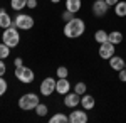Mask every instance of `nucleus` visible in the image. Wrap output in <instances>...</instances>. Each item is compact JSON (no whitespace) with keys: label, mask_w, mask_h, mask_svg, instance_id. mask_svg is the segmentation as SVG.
Listing matches in <instances>:
<instances>
[{"label":"nucleus","mask_w":126,"mask_h":123,"mask_svg":"<svg viewBox=\"0 0 126 123\" xmlns=\"http://www.w3.org/2000/svg\"><path fill=\"white\" fill-rule=\"evenodd\" d=\"M84 30H86V22L82 19H72L69 22H66V25H64V34L69 39L81 37L84 34Z\"/></svg>","instance_id":"obj_1"},{"label":"nucleus","mask_w":126,"mask_h":123,"mask_svg":"<svg viewBox=\"0 0 126 123\" xmlns=\"http://www.w3.org/2000/svg\"><path fill=\"white\" fill-rule=\"evenodd\" d=\"M2 42H5L9 47H17V46H19V42H20L19 29L15 27V25L3 29V34H2Z\"/></svg>","instance_id":"obj_2"},{"label":"nucleus","mask_w":126,"mask_h":123,"mask_svg":"<svg viewBox=\"0 0 126 123\" xmlns=\"http://www.w3.org/2000/svg\"><path fill=\"white\" fill-rule=\"evenodd\" d=\"M39 96L34 95V93H25L19 98V108L24 111H30V110H35V106L39 104Z\"/></svg>","instance_id":"obj_3"},{"label":"nucleus","mask_w":126,"mask_h":123,"mask_svg":"<svg viewBox=\"0 0 126 123\" xmlns=\"http://www.w3.org/2000/svg\"><path fill=\"white\" fill-rule=\"evenodd\" d=\"M15 78L19 79L20 83H24V84H29L34 81V71L30 69V67H25V66H20V67H15Z\"/></svg>","instance_id":"obj_4"},{"label":"nucleus","mask_w":126,"mask_h":123,"mask_svg":"<svg viewBox=\"0 0 126 123\" xmlns=\"http://www.w3.org/2000/svg\"><path fill=\"white\" fill-rule=\"evenodd\" d=\"M14 25L22 30H29L34 27V19L27 14H17V17L14 19Z\"/></svg>","instance_id":"obj_5"},{"label":"nucleus","mask_w":126,"mask_h":123,"mask_svg":"<svg viewBox=\"0 0 126 123\" xmlns=\"http://www.w3.org/2000/svg\"><path fill=\"white\" fill-rule=\"evenodd\" d=\"M56 79L54 78H46L42 83H40V88H39V91H40V95H44V96H50L54 91H56Z\"/></svg>","instance_id":"obj_6"},{"label":"nucleus","mask_w":126,"mask_h":123,"mask_svg":"<svg viewBox=\"0 0 126 123\" xmlns=\"http://www.w3.org/2000/svg\"><path fill=\"white\" fill-rule=\"evenodd\" d=\"M111 56H114V44L109 42V41L99 44V57L101 59H109Z\"/></svg>","instance_id":"obj_7"},{"label":"nucleus","mask_w":126,"mask_h":123,"mask_svg":"<svg viewBox=\"0 0 126 123\" xmlns=\"http://www.w3.org/2000/svg\"><path fill=\"white\" fill-rule=\"evenodd\" d=\"M108 9H109V5L106 3V0H94V3H93V14H94V17H104Z\"/></svg>","instance_id":"obj_8"},{"label":"nucleus","mask_w":126,"mask_h":123,"mask_svg":"<svg viewBox=\"0 0 126 123\" xmlns=\"http://www.w3.org/2000/svg\"><path fill=\"white\" fill-rule=\"evenodd\" d=\"M87 122V115L86 110H74L72 113L69 115V123H86Z\"/></svg>","instance_id":"obj_9"},{"label":"nucleus","mask_w":126,"mask_h":123,"mask_svg":"<svg viewBox=\"0 0 126 123\" xmlns=\"http://www.w3.org/2000/svg\"><path fill=\"white\" fill-rule=\"evenodd\" d=\"M69 89H71V84H69L67 78H57V83H56V91L59 95H67Z\"/></svg>","instance_id":"obj_10"},{"label":"nucleus","mask_w":126,"mask_h":123,"mask_svg":"<svg viewBox=\"0 0 126 123\" xmlns=\"http://www.w3.org/2000/svg\"><path fill=\"white\" fill-rule=\"evenodd\" d=\"M81 103V95H78L76 91L74 93H67L66 98H64V104L67 106V108H74V106H78Z\"/></svg>","instance_id":"obj_11"},{"label":"nucleus","mask_w":126,"mask_h":123,"mask_svg":"<svg viewBox=\"0 0 126 123\" xmlns=\"http://www.w3.org/2000/svg\"><path fill=\"white\" fill-rule=\"evenodd\" d=\"M108 61H109L111 69H114V71H121V69H125V66H126V61L121 56H111Z\"/></svg>","instance_id":"obj_12"},{"label":"nucleus","mask_w":126,"mask_h":123,"mask_svg":"<svg viewBox=\"0 0 126 123\" xmlns=\"http://www.w3.org/2000/svg\"><path fill=\"white\" fill-rule=\"evenodd\" d=\"M14 25V20L10 19V15L5 12V9H0V27L2 29H7Z\"/></svg>","instance_id":"obj_13"},{"label":"nucleus","mask_w":126,"mask_h":123,"mask_svg":"<svg viewBox=\"0 0 126 123\" xmlns=\"http://www.w3.org/2000/svg\"><path fill=\"white\" fill-rule=\"evenodd\" d=\"M81 104H82V108L84 110H93L94 108V104H96V101H94V96H91V95H84L81 96Z\"/></svg>","instance_id":"obj_14"},{"label":"nucleus","mask_w":126,"mask_h":123,"mask_svg":"<svg viewBox=\"0 0 126 123\" xmlns=\"http://www.w3.org/2000/svg\"><path fill=\"white\" fill-rule=\"evenodd\" d=\"M66 9L72 14H78L81 10V0H66Z\"/></svg>","instance_id":"obj_15"},{"label":"nucleus","mask_w":126,"mask_h":123,"mask_svg":"<svg viewBox=\"0 0 126 123\" xmlns=\"http://www.w3.org/2000/svg\"><path fill=\"white\" fill-rule=\"evenodd\" d=\"M108 41L113 42L114 46H116V44H121V42H123V34H121L119 30H113V32L108 34Z\"/></svg>","instance_id":"obj_16"},{"label":"nucleus","mask_w":126,"mask_h":123,"mask_svg":"<svg viewBox=\"0 0 126 123\" xmlns=\"http://www.w3.org/2000/svg\"><path fill=\"white\" fill-rule=\"evenodd\" d=\"M114 14H116L118 17H126V2H118L116 5H114Z\"/></svg>","instance_id":"obj_17"},{"label":"nucleus","mask_w":126,"mask_h":123,"mask_svg":"<svg viewBox=\"0 0 126 123\" xmlns=\"http://www.w3.org/2000/svg\"><path fill=\"white\" fill-rule=\"evenodd\" d=\"M49 122L50 123H69V116L64 113H56Z\"/></svg>","instance_id":"obj_18"},{"label":"nucleus","mask_w":126,"mask_h":123,"mask_svg":"<svg viewBox=\"0 0 126 123\" xmlns=\"http://www.w3.org/2000/svg\"><path fill=\"white\" fill-rule=\"evenodd\" d=\"M94 41H96L97 44L106 42V41H108V32H106V30H103V29L96 30V34H94Z\"/></svg>","instance_id":"obj_19"},{"label":"nucleus","mask_w":126,"mask_h":123,"mask_svg":"<svg viewBox=\"0 0 126 123\" xmlns=\"http://www.w3.org/2000/svg\"><path fill=\"white\" fill-rule=\"evenodd\" d=\"M10 7L19 12V10H22V9L27 7V0H10Z\"/></svg>","instance_id":"obj_20"},{"label":"nucleus","mask_w":126,"mask_h":123,"mask_svg":"<svg viewBox=\"0 0 126 123\" xmlns=\"http://www.w3.org/2000/svg\"><path fill=\"white\" fill-rule=\"evenodd\" d=\"M10 49L5 42H0V59H7V57L10 56Z\"/></svg>","instance_id":"obj_21"},{"label":"nucleus","mask_w":126,"mask_h":123,"mask_svg":"<svg viewBox=\"0 0 126 123\" xmlns=\"http://www.w3.org/2000/svg\"><path fill=\"white\" fill-rule=\"evenodd\" d=\"M47 111H49V108L44 103H39L37 106H35V113H37V116H46Z\"/></svg>","instance_id":"obj_22"},{"label":"nucleus","mask_w":126,"mask_h":123,"mask_svg":"<svg viewBox=\"0 0 126 123\" xmlns=\"http://www.w3.org/2000/svg\"><path fill=\"white\" fill-rule=\"evenodd\" d=\"M86 89H87V86H86V83H82V81L76 83V86H74V91H76L78 95H81V96L86 93Z\"/></svg>","instance_id":"obj_23"},{"label":"nucleus","mask_w":126,"mask_h":123,"mask_svg":"<svg viewBox=\"0 0 126 123\" xmlns=\"http://www.w3.org/2000/svg\"><path fill=\"white\" fill-rule=\"evenodd\" d=\"M56 74H57V78H67L69 71H67V67H66V66H59L57 71H56Z\"/></svg>","instance_id":"obj_24"},{"label":"nucleus","mask_w":126,"mask_h":123,"mask_svg":"<svg viewBox=\"0 0 126 123\" xmlns=\"http://www.w3.org/2000/svg\"><path fill=\"white\" fill-rule=\"evenodd\" d=\"M5 91H7V81L3 79V76H0V96L5 95Z\"/></svg>","instance_id":"obj_25"},{"label":"nucleus","mask_w":126,"mask_h":123,"mask_svg":"<svg viewBox=\"0 0 126 123\" xmlns=\"http://www.w3.org/2000/svg\"><path fill=\"white\" fill-rule=\"evenodd\" d=\"M72 19H74V14H72V12H69L67 9H66L64 12H62V20L69 22V20H72Z\"/></svg>","instance_id":"obj_26"},{"label":"nucleus","mask_w":126,"mask_h":123,"mask_svg":"<svg viewBox=\"0 0 126 123\" xmlns=\"http://www.w3.org/2000/svg\"><path fill=\"white\" fill-rule=\"evenodd\" d=\"M7 73V64L3 62V59H0V76H5Z\"/></svg>","instance_id":"obj_27"},{"label":"nucleus","mask_w":126,"mask_h":123,"mask_svg":"<svg viewBox=\"0 0 126 123\" xmlns=\"http://www.w3.org/2000/svg\"><path fill=\"white\" fill-rule=\"evenodd\" d=\"M37 7V0H27V9H35Z\"/></svg>","instance_id":"obj_28"},{"label":"nucleus","mask_w":126,"mask_h":123,"mask_svg":"<svg viewBox=\"0 0 126 123\" xmlns=\"http://www.w3.org/2000/svg\"><path fill=\"white\" fill-rule=\"evenodd\" d=\"M119 81H123V83H126V67L119 71Z\"/></svg>","instance_id":"obj_29"},{"label":"nucleus","mask_w":126,"mask_h":123,"mask_svg":"<svg viewBox=\"0 0 126 123\" xmlns=\"http://www.w3.org/2000/svg\"><path fill=\"white\" fill-rule=\"evenodd\" d=\"M14 66H15V67L24 66V61H22V57H15V61H14Z\"/></svg>","instance_id":"obj_30"},{"label":"nucleus","mask_w":126,"mask_h":123,"mask_svg":"<svg viewBox=\"0 0 126 123\" xmlns=\"http://www.w3.org/2000/svg\"><path fill=\"white\" fill-rule=\"evenodd\" d=\"M118 2H119V0H106V3L109 5V7H114V5L118 3Z\"/></svg>","instance_id":"obj_31"},{"label":"nucleus","mask_w":126,"mask_h":123,"mask_svg":"<svg viewBox=\"0 0 126 123\" xmlns=\"http://www.w3.org/2000/svg\"><path fill=\"white\" fill-rule=\"evenodd\" d=\"M50 2H52V3H59L61 0H50Z\"/></svg>","instance_id":"obj_32"}]
</instances>
